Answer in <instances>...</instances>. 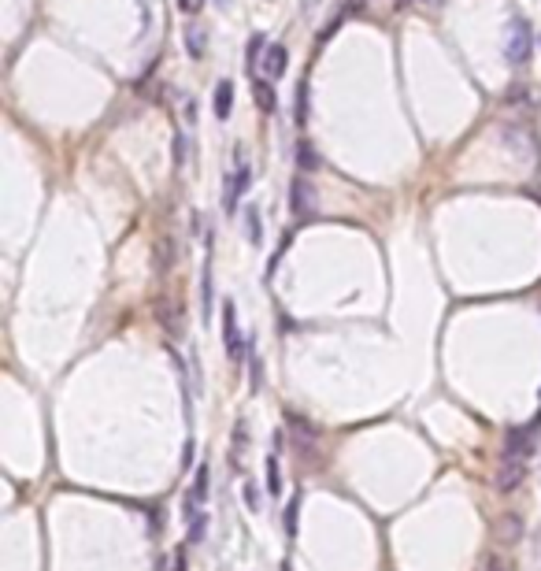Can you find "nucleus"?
<instances>
[{
	"mask_svg": "<svg viewBox=\"0 0 541 571\" xmlns=\"http://www.w3.org/2000/svg\"><path fill=\"white\" fill-rule=\"evenodd\" d=\"M530 52H534V30H530L527 19H508L504 26V60L512 63V67H522V63L530 60Z\"/></svg>",
	"mask_w": 541,
	"mask_h": 571,
	"instance_id": "obj_1",
	"label": "nucleus"
},
{
	"mask_svg": "<svg viewBox=\"0 0 541 571\" xmlns=\"http://www.w3.org/2000/svg\"><path fill=\"white\" fill-rule=\"evenodd\" d=\"M249 182H252V167L245 160H237V171L234 175H226V193H223V208L226 215L237 212V201H241L245 193H249Z\"/></svg>",
	"mask_w": 541,
	"mask_h": 571,
	"instance_id": "obj_2",
	"label": "nucleus"
},
{
	"mask_svg": "<svg viewBox=\"0 0 541 571\" xmlns=\"http://www.w3.org/2000/svg\"><path fill=\"white\" fill-rule=\"evenodd\" d=\"M223 341H226V356H230L234 364H241V360H245V341H241V330H237V308H234V301L223 304Z\"/></svg>",
	"mask_w": 541,
	"mask_h": 571,
	"instance_id": "obj_3",
	"label": "nucleus"
},
{
	"mask_svg": "<svg viewBox=\"0 0 541 571\" xmlns=\"http://www.w3.org/2000/svg\"><path fill=\"white\" fill-rule=\"evenodd\" d=\"M311 208H315V189H311L308 175H297L289 182V212L304 219V215H311Z\"/></svg>",
	"mask_w": 541,
	"mask_h": 571,
	"instance_id": "obj_4",
	"label": "nucleus"
},
{
	"mask_svg": "<svg viewBox=\"0 0 541 571\" xmlns=\"http://www.w3.org/2000/svg\"><path fill=\"white\" fill-rule=\"evenodd\" d=\"M522 478H527V464H522V457H504V464L497 471V489H501V494L519 489Z\"/></svg>",
	"mask_w": 541,
	"mask_h": 571,
	"instance_id": "obj_5",
	"label": "nucleus"
},
{
	"mask_svg": "<svg viewBox=\"0 0 541 571\" xmlns=\"http://www.w3.org/2000/svg\"><path fill=\"white\" fill-rule=\"evenodd\" d=\"M286 67H289V52H286V45H267V52H263V63H260L263 78H267V82L282 78V75H286Z\"/></svg>",
	"mask_w": 541,
	"mask_h": 571,
	"instance_id": "obj_6",
	"label": "nucleus"
},
{
	"mask_svg": "<svg viewBox=\"0 0 541 571\" xmlns=\"http://www.w3.org/2000/svg\"><path fill=\"white\" fill-rule=\"evenodd\" d=\"M186 49H189V56H193V60H204V52H208V30L197 19L186 23Z\"/></svg>",
	"mask_w": 541,
	"mask_h": 571,
	"instance_id": "obj_7",
	"label": "nucleus"
},
{
	"mask_svg": "<svg viewBox=\"0 0 541 571\" xmlns=\"http://www.w3.org/2000/svg\"><path fill=\"white\" fill-rule=\"evenodd\" d=\"M530 446H534V427H516L504 438V457H522Z\"/></svg>",
	"mask_w": 541,
	"mask_h": 571,
	"instance_id": "obj_8",
	"label": "nucleus"
},
{
	"mask_svg": "<svg viewBox=\"0 0 541 571\" xmlns=\"http://www.w3.org/2000/svg\"><path fill=\"white\" fill-rule=\"evenodd\" d=\"M230 112H234V82H219L215 86V115L219 119H230Z\"/></svg>",
	"mask_w": 541,
	"mask_h": 571,
	"instance_id": "obj_9",
	"label": "nucleus"
},
{
	"mask_svg": "<svg viewBox=\"0 0 541 571\" xmlns=\"http://www.w3.org/2000/svg\"><path fill=\"white\" fill-rule=\"evenodd\" d=\"M252 93H256V104H260V112H263V115H271L274 108H278V97H274V89H271L263 78H256V82H252Z\"/></svg>",
	"mask_w": 541,
	"mask_h": 571,
	"instance_id": "obj_10",
	"label": "nucleus"
},
{
	"mask_svg": "<svg viewBox=\"0 0 541 571\" xmlns=\"http://www.w3.org/2000/svg\"><path fill=\"white\" fill-rule=\"evenodd\" d=\"M212 260L204 264V271H200V304H204V323H208V315H212Z\"/></svg>",
	"mask_w": 541,
	"mask_h": 571,
	"instance_id": "obj_11",
	"label": "nucleus"
},
{
	"mask_svg": "<svg viewBox=\"0 0 541 571\" xmlns=\"http://www.w3.org/2000/svg\"><path fill=\"white\" fill-rule=\"evenodd\" d=\"M504 104L508 108H519V104H538V93L530 86H512L508 93H504Z\"/></svg>",
	"mask_w": 541,
	"mask_h": 571,
	"instance_id": "obj_12",
	"label": "nucleus"
},
{
	"mask_svg": "<svg viewBox=\"0 0 541 571\" xmlns=\"http://www.w3.org/2000/svg\"><path fill=\"white\" fill-rule=\"evenodd\" d=\"M208 486H212V471H208V464H200L197 467V478H193V489H189V497L200 505V501H208Z\"/></svg>",
	"mask_w": 541,
	"mask_h": 571,
	"instance_id": "obj_13",
	"label": "nucleus"
},
{
	"mask_svg": "<svg viewBox=\"0 0 541 571\" xmlns=\"http://www.w3.org/2000/svg\"><path fill=\"white\" fill-rule=\"evenodd\" d=\"M474 571H516V568H512V560L501 557V552H482Z\"/></svg>",
	"mask_w": 541,
	"mask_h": 571,
	"instance_id": "obj_14",
	"label": "nucleus"
},
{
	"mask_svg": "<svg viewBox=\"0 0 541 571\" xmlns=\"http://www.w3.org/2000/svg\"><path fill=\"white\" fill-rule=\"evenodd\" d=\"M519 534H522L519 515H504V520H501V527H497V538H504V542L512 546V542H519Z\"/></svg>",
	"mask_w": 541,
	"mask_h": 571,
	"instance_id": "obj_15",
	"label": "nucleus"
},
{
	"mask_svg": "<svg viewBox=\"0 0 541 571\" xmlns=\"http://www.w3.org/2000/svg\"><path fill=\"white\" fill-rule=\"evenodd\" d=\"M267 494H271V497H282V467H278V457H267Z\"/></svg>",
	"mask_w": 541,
	"mask_h": 571,
	"instance_id": "obj_16",
	"label": "nucleus"
},
{
	"mask_svg": "<svg viewBox=\"0 0 541 571\" xmlns=\"http://www.w3.org/2000/svg\"><path fill=\"white\" fill-rule=\"evenodd\" d=\"M297 167L304 171V175H308V171H315V167H319V160H315V149H311L308 141H297Z\"/></svg>",
	"mask_w": 541,
	"mask_h": 571,
	"instance_id": "obj_17",
	"label": "nucleus"
},
{
	"mask_svg": "<svg viewBox=\"0 0 541 571\" xmlns=\"http://www.w3.org/2000/svg\"><path fill=\"white\" fill-rule=\"evenodd\" d=\"M245 223H249V241L260 245V241H263V230H260V212H256V204H249V212H245Z\"/></svg>",
	"mask_w": 541,
	"mask_h": 571,
	"instance_id": "obj_18",
	"label": "nucleus"
},
{
	"mask_svg": "<svg viewBox=\"0 0 541 571\" xmlns=\"http://www.w3.org/2000/svg\"><path fill=\"white\" fill-rule=\"evenodd\" d=\"M286 423H289L293 430H297V438H304V441H315V430H311V427H308L304 420H300L297 412H286Z\"/></svg>",
	"mask_w": 541,
	"mask_h": 571,
	"instance_id": "obj_19",
	"label": "nucleus"
},
{
	"mask_svg": "<svg viewBox=\"0 0 541 571\" xmlns=\"http://www.w3.org/2000/svg\"><path fill=\"white\" fill-rule=\"evenodd\" d=\"M249 449V423H237L234 427V457Z\"/></svg>",
	"mask_w": 541,
	"mask_h": 571,
	"instance_id": "obj_20",
	"label": "nucleus"
},
{
	"mask_svg": "<svg viewBox=\"0 0 541 571\" xmlns=\"http://www.w3.org/2000/svg\"><path fill=\"white\" fill-rule=\"evenodd\" d=\"M186 145H189L186 134H174V163L178 167H186Z\"/></svg>",
	"mask_w": 541,
	"mask_h": 571,
	"instance_id": "obj_21",
	"label": "nucleus"
},
{
	"mask_svg": "<svg viewBox=\"0 0 541 571\" xmlns=\"http://www.w3.org/2000/svg\"><path fill=\"white\" fill-rule=\"evenodd\" d=\"M174 4H178V12H182V15L197 19V15H200V8H204V0H174Z\"/></svg>",
	"mask_w": 541,
	"mask_h": 571,
	"instance_id": "obj_22",
	"label": "nucleus"
},
{
	"mask_svg": "<svg viewBox=\"0 0 541 571\" xmlns=\"http://www.w3.org/2000/svg\"><path fill=\"white\" fill-rule=\"evenodd\" d=\"M297 515H300V497L289 501V509H286V531L289 534H297Z\"/></svg>",
	"mask_w": 541,
	"mask_h": 571,
	"instance_id": "obj_23",
	"label": "nucleus"
},
{
	"mask_svg": "<svg viewBox=\"0 0 541 571\" xmlns=\"http://www.w3.org/2000/svg\"><path fill=\"white\" fill-rule=\"evenodd\" d=\"M260 49H263V38L256 34V38L249 41V71H256V60H260Z\"/></svg>",
	"mask_w": 541,
	"mask_h": 571,
	"instance_id": "obj_24",
	"label": "nucleus"
},
{
	"mask_svg": "<svg viewBox=\"0 0 541 571\" xmlns=\"http://www.w3.org/2000/svg\"><path fill=\"white\" fill-rule=\"evenodd\" d=\"M308 119V86H300V97H297V123Z\"/></svg>",
	"mask_w": 541,
	"mask_h": 571,
	"instance_id": "obj_25",
	"label": "nucleus"
},
{
	"mask_svg": "<svg viewBox=\"0 0 541 571\" xmlns=\"http://www.w3.org/2000/svg\"><path fill=\"white\" fill-rule=\"evenodd\" d=\"M156 267H160V271L171 267V241H167V238L160 241V264H156Z\"/></svg>",
	"mask_w": 541,
	"mask_h": 571,
	"instance_id": "obj_26",
	"label": "nucleus"
},
{
	"mask_svg": "<svg viewBox=\"0 0 541 571\" xmlns=\"http://www.w3.org/2000/svg\"><path fill=\"white\" fill-rule=\"evenodd\" d=\"M245 505H249L252 512L260 509V494H256V486H245Z\"/></svg>",
	"mask_w": 541,
	"mask_h": 571,
	"instance_id": "obj_27",
	"label": "nucleus"
},
{
	"mask_svg": "<svg viewBox=\"0 0 541 571\" xmlns=\"http://www.w3.org/2000/svg\"><path fill=\"white\" fill-rule=\"evenodd\" d=\"M171 571H186V552L178 549V557H174V568Z\"/></svg>",
	"mask_w": 541,
	"mask_h": 571,
	"instance_id": "obj_28",
	"label": "nucleus"
},
{
	"mask_svg": "<svg viewBox=\"0 0 541 571\" xmlns=\"http://www.w3.org/2000/svg\"><path fill=\"white\" fill-rule=\"evenodd\" d=\"M416 4V0H393V8H397V12H405V8H411Z\"/></svg>",
	"mask_w": 541,
	"mask_h": 571,
	"instance_id": "obj_29",
	"label": "nucleus"
},
{
	"mask_svg": "<svg viewBox=\"0 0 541 571\" xmlns=\"http://www.w3.org/2000/svg\"><path fill=\"white\" fill-rule=\"evenodd\" d=\"M426 8H442V4H448V0H423Z\"/></svg>",
	"mask_w": 541,
	"mask_h": 571,
	"instance_id": "obj_30",
	"label": "nucleus"
},
{
	"mask_svg": "<svg viewBox=\"0 0 541 571\" xmlns=\"http://www.w3.org/2000/svg\"><path fill=\"white\" fill-rule=\"evenodd\" d=\"M363 4H368V0H352V8H363Z\"/></svg>",
	"mask_w": 541,
	"mask_h": 571,
	"instance_id": "obj_31",
	"label": "nucleus"
},
{
	"mask_svg": "<svg viewBox=\"0 0 541 571\" xmlns=\"http://www.w3.org/2000/svg\"><path fill=\"white\" fill-rule=\"evenodd\" d=\"M215 4H219V8H226V4H230V0H215Z\"/></svg>",
	"mask_w": 541,
	"mask_h": 571,
	"instance_id": "obj_32",
	"label": "nucleus"
}]
</instances>
